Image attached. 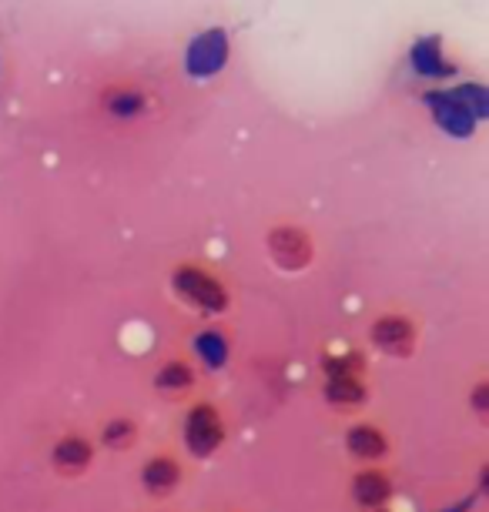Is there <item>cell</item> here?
<instances>
[{
  "label": "cell",
  "mask_w": 489,
  "mask_h": 512,
  "mask_svg": "<svg viewBox=\"0 0 489 512\" xmlns=\"http://www.w3.org/2000/svg\"><path fill=\"white\" fill-rule=\"evenodd\" d=\"M94 462V446L84 436H64L54 442L51 449V466L61 472V476L74 479L81 476L84 469H88Z\"/></svg>",
  "instance_id": "obj_6"
},
{
  "label": "cell",
  "mask_w": 489,
  "mask_h": 512,
  "mask_svg": "<svg viewBox=\"0 0 489 512\" xmlns=\"http://www.w3.org/2000/svg\"><path fill=\"white\" fill-rule=\"evenodd\" d=\"M268 251H272L275 262L282 268H289V272H299V268L312 262V241L299 228H275L272 235H268Z\"/></svg>",
  "instance_id": "obj_5"
},
{
  "label": "cell",
  "mask_w": 489,
  "mask_h": 512,
  "mask_svg": "<svg viewBox=\"0 0 489 512\" xmlns=\"http://www.w3.org/2000/svg\"><path fill=\"white\" fill-rule=\"evenodd\" d=\"M175 288L188 298L191 305L208 308V312H222L225 302H228L225 288L218 285L208 272H201V268H191V265H188V268H178Z\"/></svg>",
  "instance_id": "obj_3"
},
{
  "label": "cell",
  "mask_w": 489,
  "mask_h": 512,
  "mask_svg": "<svg viewBox=\"0 0 489 512\" xmlns=\"http://www.w3.org/2000/svg\"><path fill=\"white\" fill-rule=\"evenodd\" d=\"M155 385L161 392H188V389H195V369H191L188 362H181V359L165 362L158 369Z\"/></svg>",
  "instance_id": "obj_13"
},
{
  "label": "cell",
  "mask_w": 489,
  "mask_h": 512,
  "mask_svg": "<svg viewBox=\"0 0 489 512\" xmlns=\"http://www.w3.org/2000/svg\"><path fill=\"white\" fill-rule=\"evenodd\" d=\"M379 512H386V509H379Z\"/></svg>",
  "instance_id": "obj_19"
},
{
  "label": "cell",
  "mask_w": 489,
  "mask_h": 512,
  "mask_svg": "<svg viewBox=\"0 0 489 512\" xmlns=\"http://www.w3.org/2000/svg\"><path fill=\"white\" fill-rule=\"evenodd\" d=\"M141 108H145V101H141L138 94H118V98L111 101L114 114H134V111H141Z\"/></svg>",
  "instance_id": "obj_17"
},
{
  "label": "cell",
  "mask_w": 489,
  "mask_h": 512,
  "mask_svg": "<svg viewBox=\"0 0 489 512\" xmlns=\"http://www.w3.org/2000/svg\"><path fill=\"white\" fill-rule=\"evenodd\" d=\"M453 98L463 104L469 114H486V91L476 88V84H466V88H459Z\"/></svg>",
  "instance_id": "obj_16"
},
{
  "label": "cell",
  "mask_w": 489,
  "mask_h": 512,
  "mask_svg": "<svg viewBox=\"0 0 489 512\" xmlns=\"http://www.w3.org/2000/svg\"><path fill=\"white\" fill-rule=\"evenodd\" d=\"M486 395H489V385H486V382H479V385H476V392H473V405H476V412H479V415H486V402H489Z\"/></svg>",
  "instance_id": "obj_18"
},
{
  "label": "cell",
  "mask_w": 489,
  "mask_h": 512,
  "mask_svg": "<svg viewBox=\"0 0 489 512\" xmlns=\"http://www.w3.org/2000/svg\"><path fill=\"white\" fill-rule=\"evenodd\" d=\"M412 67L423 77H443L449 71L443 61V47H439L436 37H426V41H419L412 47Z\"/></svg>",
  "instance_id": "obj_12"
},
{
  "label": "cell",
  "mask_w": 489,
  "mask_h": 512,
  "mask_svg": "<svg viewBox=\"0 0 489 512\" xmlns=\"http://www.w3.org/2000/svg\"><path fill=\"white\" fill-rule=\"evenodd\" d=\"M369 338L379 352L396 355V359H406V355H412V349H416V328H412L409 318H402V315L376 318L369 328Z\"/></svg>",
  "instance_id": "obj_2"
},
{
  "label": "cell",
  "mask_w": 489,
  "mask_h": 512,
  "mask_svg": "<svg viewBox=\"0 0 489 512\" xmlns=\"http://www.w3.org/2000/svg\"><path fill=\"white\" fill-rule=\"evenodd\" d=\"M222 439H225V422L215 405H208V402L195 405L185 419V446L195 452V456L208 459L222 446Z\"/></svg>",
  "instance_id": "obj_1"
},
{
  "label": "cell",
  "mask_w": 489,
  "mask_h": 512,
  "mask_svg": "<svg viewBox=\"0 0 489 512\" xmlns=\"http://www.w3.org/2000/svg\"><path fill=\"white\" fill-rule=\"evenodd\" d=\"M141 482H145V489L151 496H168V492L178 489L181 482V466L175 456H155L145 462V469H141Z\"/></svg>",
  "instance_id": "obj_8"
},
{
  "label": "cell",
  "mask_w": 489,
  "mask_h": 512,
  "mask_svg": "<svg viewBox=\"0 0 489 512\" xmlns=\"http://www.w3.org/2000/svg\"><path fill=\"white\" fill-rule=\"evenodd\" d=\"M366 399H369V392L359 375H342V379L325 382V402L335 405V409H356V405H362Z\"/></svg>",
  "instance_id": "obj_11"
},
{
  "label": "cell",
  "mask_w": 489,
  "mask_h": 512,
  "mask_svg": "<svg viewBox=\"0 0 489 512\" xmlns=\"http://www.w3.org/2000/svg\"><path fill=\"white\" fill-rule=\"evenodd\" d=\"M228 61V37L222 31H205L188 44V71L195 77H212Z\"/></svg>",
  "instance_id": "obj_4"
},
{
  "label": "cell",
  "mask_w": 489,
  "mask_h": 512,
  "mask_svg": "<svg viewBox=\"0 0 489 512\" xmlns=\"http://www.w3.org/2000/svg\"><path fill=\"white\" fill-rule=\"evenodd\" d=\"M322 365H325V375H329V379H342V375H359L366 362H362L359 352H345V355H329Z\"/></svg>",
  "instance_id": "obj_15"
},
{
  "label": "cell",
  "mask_w": 489,
  "mask_h": 512,
  "mask_svg": "<svg viewBox=\"0 0 489 512\" xmlns=\"http://www.w3.org/2000/svg\"><path fill=\"white\" fill-rule=\"evenodd\" d=\"M426 101L433 104L436 118H439V124H443L446 131H453V134H469V131H473V114H469L463 104L453 98V94H429Z\"/></svg>",
  "instance_id": "obj_10"
},
{
  "label": "cell",
  "mask_w": 489,
  "mask_h": 512,
  "mask_svg": "<svg viewBox=\"0 0 489 512\" xmlns=\"http://www.w3.org/2000/svg\"><path fill=\"white\" fill-rule=\"evenodd\" d=\"M134 439H138V429H134L131 419H111L101 432V442L111 452H128L134 446Z\"/></svg>",
  "instance_id": "obj_14"
},
{
  "label": "cell",
  "mask_w": 489,
  "mask_h": 512,
  "mask_svg": "<svg viewBox=\"0 0 489 512\" xmlns=\"http://www.w3.org/2000/svg\"><path fill=\"white\" fill-rule=\"evenodd\" d=\"M352 499L372 512L386 509V502L392 499V479L382 469H362L352 479Z\"/></svg>",
  "instance_id": "obj_7"
},
{
  "label": "cell",
  "mask_w": 489,
  "mask_h": 512,
  "mask_svg": "<svg viewBox=\"0 0 489 512\" xmlns=\"http://www.w3.org/2000/svg\"><path fill=\"white\" fill-rule=\"evenodd\" d=\"M345 449H349L356 459L376 462L389 452V439H386V432L376 429V425H352V429L345 432Z\"/></svg>",
  "instance_id": "obj_9"
}]
</instances>
